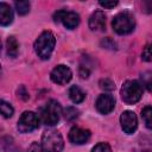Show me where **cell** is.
<instances>
[{"label": "cell", "mask_w": 152, "mask_h": 152, "mask_svg": "<svg viewBox=\"0 0 152 152\" xmlns=\"http://www.w3.org/2000/svg\"><path fill=\"white\" fill-rule=\"evenodd\" d=\"M56 44V38L52 32L44 31L34 42V51L42 59H49Z\"/></svg>", "instance_id": "obj_1"}, {"label": "cell", "mask_w": 152, "mask_h": 152, "mask_svg": "<svg viewBox=\"0 0 152 152\" xmlns=\"http://www.w3.org/2000/svg\"><path fill=\"white\" fill-rule=\"evenodd\" d=\"M42 146L45 152H62L64 141L62 134L56 129H48L43 133Z\"/></svg>", "instance_id": "obj_2"}, {"label": "cell", "mask_w": 152, "mask_h": 152, "mask_svg": "<svg viewBox=\"0 0 152 152\" xmlns=\"http://www.w3.org/2000/svg\"><path fill=\"white\" fill-rule=\"evenodd\" d=\"M112 26L118 34H127L134 30L135 20L129 12H120L113 18Z\"/></svg>", "instance_id": "obj_3"}, {"label": "cell", "mask_w": 152, "mask_h": 152, "mask_svg": "<svg viewBox=\"0 0 152 152\" xmlns=\"http://www.w3.org/2000/svg\"><path fill=\"white\" fill-rule=\"evenodd\" d=\"M142 96V88L138 81L129 80L126 81L121 88V99L127 104H133L138 102Z\"/></svg>", "instance_id": "obj_4"}, {"label": "cell", "mask_w": 152, "mask_h": 152, "mask_svg": "<svg viewBox=\"0 0 152 152\" xmlns=\"http://www.w3.org/2000/svg\"><path fill=\"white\" fill-rule=\"evenodd\" d=\"M62 114L61 104L56 100H50L42 110V120L46 126H53L58 122Z\"/></svg>", "instance_id": "obj_5"}, {"label": "cell", "mask_w": 152, "mask_h": 152, "mask_svg": "<svg viewBox=\"0 0 152 152\" xmlns=\"http://www.w3.org/2000/svg\"><path fill=\"white\" fill-rule=\"evenodd\" d=\"M39 119L33 112H24L18 120V131L20 133H30L38 128Z\"/></svg>", "instance_id": "obj_6"}, {"label": "cell", "mask_w": 152, "mask_h": 152, "mask_svg": "<svg viewBox=\"0 0 152 152\" xmlns=\"http://www.w3.org/2000/svg\"><path fill=\"white\" fill-rule=\"evenodd\" d=\"M53 20L56 23H62L69 30H74L80 24V15L75 12L59 10L53 14Z\"/></svg>", "instance_id": "obj_7"}, {"label": "cell", "mask_w": 152, "mask_h": 152, "mask_svg": "<svg viewBox=\"0 0 152 152\" xmlns=\"http://www.w3.org/2000/svg\"><path fill=\"white\" fill-rule=\"evenodd\" d=\"M50 77L57 84H65V83H68L71 80L72 72H71V70H70L69 66H66L64 64H59V65H57L51 71Z\"/></svg>", "instance_id": "obj_8"}, {"label": "cell", "mask_w": 152, "mask_h": 152, "mask_svg": "<svg viewBox=\"0 0 152 152\" xmlns=\"http://www.w3.org/2000/svg\"><path fill=\"white\" fill-rule=\"evenodd\" d=\"M120 124H121V127L125 133L132 134L135 132V129L138 127L137 115L132 110H125L120 116Z\"/></svg>", "instance_id": "obj_9"}, {"label": "cell", "mask_w": 152, "mask_h": 152, "mask_svg": "<svg viewBox=\"0 0 152 152\" xmlns=\"http://www.w3.org/2000/svg\"><path fill=\"white\" fill-rule=\"evenodd\" d=\"M96 109L101 114H108L114 109L115 106V99L110 94H101L96 99L95 102Z\"/></svg>", "instance_id": "obj_10"}, {"label": "cell", "mask_w": 152, "mask_h": 152, "mask_svg": "<svg viewBox=\"0 0 152 152\" xmlns=\"http://www.w3.org/2000/svg\"><path fill=\"white\" fill-rule=\"evenodd\" d=\"M89 138H90V131L81 127H72L69 132V140L76 145H82L87 142Z\"/></svg>", "instance_id": "obj_11"}, {"label": "cell", "mask_w": 152, "mask_h": 152, "mask_svg": "<svg viewBox=\"0 0 152 152\" xmlns=\"http://www.w3.org/2000/svg\"><path fill=\"white\" fill-rule=\"evenodd\" d=\"M89 27L93 31H102L106 27V15L102 11H95L89 18Z\"/></svg>", "instance_id": "obj_12"}, {"label": "cell", "mask_w": 152, "mask_h": 152, "mask_svg": "<svg viewBox=\"0 0 152 152\" xmlns=\"http://www.w3.org/2000/svg\"><path fill=\"white\" fill-rule=\"evenodd\" d=\"M13 21V12L10 5L1 2L0 4V24L2 26H7Z\"/></svg>", "instance_id": "obj_13"}, {"label": "cell", "mask_w": 152, "mask_h": 152, "mask_svg": "<svg viewBox=\"0 0 152 152\" xmlns=\"http://www.w3.org/2000/svg\"><path fill=\"white\" fill-rule=\"evenodd\" d=\"M6 48H7V55L10 57H17L18 53H19V44H18V40L15 39V37L13 36H10L7 38V42H6Z\"/></svg>", "instance_id": "obj_14"}, {"label": "cell", "mask_w": 152, "mask_h": 152, "mask_svg": "<svg viewBox=\"0 0 152 152\" xmlns=\"http://www.w3.org/2000/svg\"><path fill=\"white\" fill-rule=\"evenodd\" d=\"M69 97L70 100L74 102V103H81L84 97H86V94L83 93V90L77 87V86H71L70 89H69Z\"/></svg>", "instance_id": "obj_15"}, {"label": "cell", "mask_w": 152, "mask_h": 152, "mask_svg": "<svg viewBox=\"0 0 152 152\" xmlns=\"http://www.w3.org/2000/svg\"><path fill=\"white\" fill-rule=\"evenodd\" d=\"M141 118H142L145 126L152 129V107L151 106L144 107V109L141 110Z\"/></svg>", "instance_id": "obj_16"}, {"label": "cell", "mask_w": 152, "mask_h": 152, "mask_svg": "<svg viewBox=\"0 0 152 152\" xmlns=\"http://www.w3.org/2000/svg\"><path fill=\"white\" fill-rule=\"evenodd\" d=\"M14 6H15V10H17L18 14H20V15H24V14L28 13V11H30V2L26 1V0L15 1Z\"/></svg>", "instance_id": "obj_17"}, {"label": "cell", "mask_w": 152, "mask_h": 152, "mask_svg": "<svg viewBox=\"0 0 152 152\" xmlns=\"http://www.w3.org/2000/svg\"><path fill=\"white\" fill-rule=\"evenodd\" d=\"M0 110H1V114L4 118H11L13 115V112H14L13 107L4 100H1V102H0Z\"/></svg>", "instance_id": "obj_18"}, {"label": "cell", "mask_w": 152, "mask_h": 152, "mask_svg": "<svg viewBox=\"0 0 152 152\" xmlns=\"http://www.w3.org/2000/svg\"><path fill=\"white\" fill-rule=\"evenodd\" d=\"M141 81L142 84L146 87V89L152 93V71H146L141 74Z\"/></svg>", "instance_id": "obj_19"}, {"label": "cell", "mask_w": 152, "mask_h": 152, "mask_svg": "<svg viewBox=\"0 0 152 152\" xmlns=\"http://www.w3.org/2000/svg\"><path fill=\"white\" fill-rule=\"evenodd\" d=\"M141 58L145 62H152V43L145 45L141 52Z\"/></svg>", "instance_id": "obj_20"}, {"label": "cell", "mask_w": 152, "mask_h": 152, "mask_svg": "<svg viewBox=\"0 0 152 152\" xmlns=\"http://www.w3.org/2000/svg\"><path fill=\"white\" fill-rule=\"evenodd\" d=\"M64 116L66 120L71 121V120H75L77 116H78V110L75 108V107H68L64 109Z\"/></svg>", "instance_id": "obj_21"}, {"label": "cell", "mask_w": 152, "mask_h": 152, "mask_svg": "<svg viewBox=\"0 0 152 152\" xmlns=\"http://www.w3.org/2000/svg\"><path fill=\"white\" fill-rule=\"evenodd\" d=\"M91 152H112V148L106 142H100L97 145L94 146V148L91 150Z\"/></svg>", "instance_id": "obj_22"}, {"label": "cell", "mask_w": 152, "mask_h": 152, "mask_svg": "<svg viewBox=\"0 0 152 152\" xmlns=\"http://www.w3.org/2000/svg\"><path fill=\"white\" fill-rule=\"evenodd\" d=\"M100 87H101L102 89H106V90H113V89L115 88L114 83H113L110 80H102V81L100 82Z\"/></svg>", "instance_id": "obj_23"}, {"label": "cell", "mask_w": 152, "mask_h": 152, "mask_svg": "<svg viewBox=\"0 0 152 152\" xmlns=\"http://www.w3.org/2000/svg\"><path fill=\"white\" fill-rule=\"evenodd\" d=\"M28 152H45V151H44L42 144L34 141V142H32L31 146L28 147Z\"/></svg>", "instance_id": "obj_24"}, {"label": "cell", "mask_w": 152, "mask_h": 152, "mask_svg": "<svg viewBox=\"0 0 152 152\" xmlns=\"http://www.w3.org/2000/svg\"><path fill=\"white\" fill-rule=\"evenodd\" d=\"M99 4L104 8H112L118 5V1H100Z\"/></svg>", "instance_id": "obj_25"}, {"label": "cell", "mask_w": 152, "mask_h": 152, "mask_svg": "<svg viewBox=\"0 0 152 152\" xmlns=\"http://www.w3.org/2000/svg\"><path fill=\"white\" fill-rule=\"evenodd\" d=\"M80 76L82 78H87L89 76V69L87 66H84V65H81L80 66Z\"/></svg>", "instance_id": "obj_26"}, {"label": "cell", "mask_w": 152, "mask_h": 152, "mask_svg": "<svg viewBox=\"0 0 152 152\" xmlns=\"http://www.w3.org/2000/svg\"><path fill=\"white\" fill-rule=\"evenodd\" d=\"M18 96L21 97L23 100H26V99L28 97V96H27V93H26V90H25L24 87H20V89L18 90Z\"/></svg>", "instance_id": "obj_27"}]
</instances>
